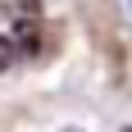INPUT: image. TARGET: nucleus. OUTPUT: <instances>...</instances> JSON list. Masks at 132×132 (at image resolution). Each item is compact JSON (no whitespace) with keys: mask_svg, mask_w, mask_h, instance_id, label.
<instances>
[{"mask_svg":"<svg viewBox=\"0 0 132 132\" xmlns=\"http://www.w3.org/2000/svg\"><path fill=\"white\" fill-rule=\"evenodd\" d=\"M14 41H18V46H27V50H32V46H37V18H18V23H14Z\"/></svg>","mask_w":132,"mask_h":132,"instance_id":"nucleus-1","label":"nucleus"},{"mask_svg":"<svg viewBox=\"0 0 132 132\" xmlns=\"http://www.w3.org/2000/svg\"><path fill=\"white\" fill-rule=\"evenodd\" d=\"M14 64V46H9V41H5V37H0V73H5V68H9Z\"/></svg>","mask_w":132,"mask_h":132,"instance_id":"nucleus-2","label":"nucleus"},{"mask_svg":"<svg viewBox=\"0 0 132 132\" xmlns=\"http://www.w3.org/2000/svg\"><path fill=\"white\" fill-rule=\"evenodd\" d=\"M18 9H23L27 18H37V14H41V0H18Z\"/></svg>","mask_w":132,"mask_h":132,"instance_id":"nucleus-3","label":"nucleus"},{"mask_svg":"<svg viewBox=\"0 0 132 132\" xmlns=\"http://www.w3.org/2000/svg\"><path fill=\"white\" fill-rule=\"evenodd\" d=\"M119 9H123V23H128V32H132V0H119Z\"/></svg>","mask_w":132,"mask_h":132,"instance_id":"nucleus-4","label":"nucleus"},{"mask_svg":"<svg viewBox=\"0 0 132 132\" xmlns=\"http://www.w3.org/2000/svg\"><path fill=\"white\" fill-rule=\"evenodd\" d=\"M55 132H82V128H73V123H64V128H55Z\"/></svg>","mask_w":132,"mask_h":132,"instance_id":"nucleus-5","label":"nucleus"}]
</instances>
